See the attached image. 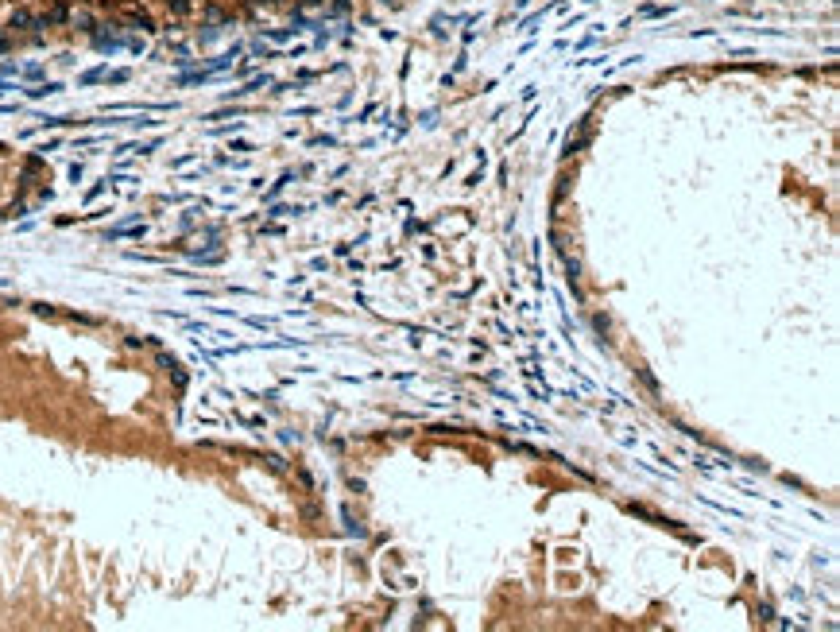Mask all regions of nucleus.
<instances>
[{
	"label": "nucleus",
	"mask_w": 840,
	"mask_h": 632,
	"mask_svg": "<svg viewBox=\"0 0 840 632\" xmlns=\"http://www.w3.org/2000/svg\"><path fill=\"white\" fill-rule=\"evenodd\" d=\"M166 8L182 16V12H194V0H166Z\"/></svg>",
	"instance_id": "obj_1"
},
{
	"label": "nucleus",
	"mask_w": 840,
	"mask_h": 632,
	"mask_svg": "<svg viewBox=\"0 0 840 632\" xmlns=\"http://www.w3.org/2000/svg\"><path fill=\"white\" fill-rule=\"evenodd\" d=\"M260 4H279V0H260Z\"/></svg>",
	"instance_id": "obj_2"
}]
</instances>
